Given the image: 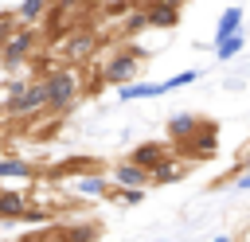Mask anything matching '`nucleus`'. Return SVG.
I'll return each instance as SVG.
<instances>
[{
    "instance_id": "obj_6",
    "label": "nucleus",
    "mask_w": 250,
    "mask_h": 242,
    "mask_svg": "<svg viewBox=\"0 0 250 242\" xmlns=\"http://www.w3.org/2000/svg\"><path fill=\"white\" fill-rule=\"evenodd\" d=\"M129 160H133L137 168H145V172H152V168H156L160 160H168V148H164V144H137Z\"/></svg>"
},
{
    "instance_id": "obj_8",
    "label": "nucleus",
    "mask_w": 250,
    "mask_h": 242,
    "mask_svg": "<svg viewBox=\"0 0 250 242\" xmlns=\"http://www.w3.org/2000/svg\"><path fill=\"white\" fill-rule=\"evenodd\" d=\"M234 31H242V8H238V4H230V8L219 16V23H215V43L227 39V35H234Z\"/></svg>"
},
{
    "instance_id": "obj_24",
    "label": "nucleus",
    "mask_w": 250,
    "mask_h": 242,
    "mask_svg": "<svg viewBox=\"0 0 250 242\" xmlns=\"http://www.w3.org/2000/svg\"><path fill=\"white\" fill-rule=\"evenodd\" d=\"M4 35H8V20H0V39H4Z\"/></svg>"
},
{
    "instance_id": "obj_19",
    "label": "nucleus",
    "mask_w": 250,
    "mask_h": 242,
    "mask_svg": "<svg viewBox=\"0 0 250 242\" xmlns=\"http://www.w3.org/2000/svg\"><path fill=\"white\" fill-rule=\"evenodd\" d=\"M90 47H94V39H90V35H74V39H70V47H66V55H70V59H82V55H90Z\"/></svg>"
},
{
    "instance_id": "obj_2",
    "label": "nucleus",
    "mask_w": 250,
    "mask_h": 242,
    "mask_svg": "<svg viewBox=\"0 0 250 242\" xmlns=\"http://www.w3.org/2000/svg\"><path fill=\"white\" fill-rule=\"evenodd\" d=\"M137 66H141V51L129 47V51H121V55H113V59L105 62L102 78H105V82H117V86H129V78H137Z\"/></svg>"
},
{
    "instance_id": "obj_20",
    "label": "nucleus",
    "mask_w": 250,
    "mask_h": 242,
    "mask_svg": "<svg viewBox=\"0 0 250 242\" xmlns=\"http://www.w3.org/2000/svg\"><path fill=\"white\" fill-rule=\"evenodd\" d=\"M117 199H121L125 207H133V203L145 199V191H141V187H117Z\"/></svg>"
},
{
    "instance_id": "obj_18",
    "label": "nucleus",
    "mask_w": 250,
    "mask_h": 242,
    "mask_svg": "<svg viewBox=\"0 0 250 242\" xmlns=\"http://www.w3.org/2000/svg\"><path fill=\"white\" fill-rule=\"evenodd\" d=\"M43 8H47V0H23V4L16 8V16H20L23 23H31L35 16H43Z\"/></svg>"
},
{
    "instance_id": "obj_17",
    "label": "nucleus",
    "mask_w": 250,
    "mask_h": 242,
    "mask_svg": "<svg viewBox=\"0 0 250 242\" xmlns=\"http://www.w3.org/2000/svg\"><path fill=\"white\" fill-rule=\"evenodd\" d=\"M199 78V70H180V74H172L168 82H160V94H168V90H180V86H191Z\"/></svg>"
},
{
    "instance_id": "obj_16",
    "label": "nucleus",
    "mask_w": 250,
    "mask_h": 242,
    "mask_svg": "<svg viewBox=\"0 0 250 242\" xmlns=\"http://www.w3.org/2000/svg\"><path fill=\"white\" fill-rule=\"evenodd\" d=\"M31 168L23 160H0V180H27Z\"/></svg>"
},
{
    "instance_id": "obj_14",
    "label": "nucleus",
    "mask_w": 250,
    "mask_h": 242,
    "mask_svg": "<svg viewBox=\"0 0 250 242\" xmlns=\"http://www.w3.org/2000/svg\"><path fill=\"white\" fill-rule=\"evenodd\" d=\"M74 191H78V195H94V199H98V195H105V191H109V180H105V176H78V180H74Z\"/></svg>"
},
{
    "instance_id": "obj_3",
    "label": "nucleus",
    "mask_w": 250,
    "mask_h": 242,
    "mask_svg": "<svg viewBox=\"0 0 250 242\" xmlns=\"http://www.w3.org/2000/svg\"><path fill=\"white\" fill-rule=\"evenodd\" d=\"M47 105V86L35 82V86H23L12 101H8V113H39Z\"/></svg>"
},
{
    "instance_id": "obj_5",
    "label": "nucleus",
    "mask_w": 250,
    "mask_h": 242,
    "mask_svg": "<svg viewBox=\"0 0 250 242\" xmlns=\"http://www.w3.org/2000/svg\"><path fill=\"white\" fill-rule=\"evenodd\" d=\"M113 183H117V187H141V191H145L152 180H148V172H145V168H137L133 160H125V164H117V168H113Z\"/></svg>"
},
{
    "instance_id": "obj_10",
    "label": "nucleus",
    "mask_w": 250,
    "mask_h": 242,
    "mask_svg": "<svg viewBox=\"0 0 250 242\" xmlns=\"http://www.w3.org/2000/svg\"><path fill=\"white\" fill-rule=\"evenodd\" d=\"M176 20H180V8H168V4H152L145 12V23L152 27H176Z\"/></svg>"
},
{
    "instance_id": "obj_15",
    "label": "nucleus",
    "mask_w": 250,
    "mask_h": 242,
    "mask_svg": "<svg viewBox=\"0 0 250 242\" xmlns=\"http://www.w3.org/2000/svg\"><path fill=\"white\" fill-rule=\"evenodd\" d=\"M238 51H242V31H234V35H227V39L215 43V55H219V59H234Z\"/></svg>"
},
{
    "instance_id": "obj_7",
    "label": "nucleus",
    "mask_w": 250,
    "mask_h": 242,
    "mask_svg": "<svg viewBox=\"0 0 250 242\" xmlns=\"http://www.w3.org/2000/svg\"><path fill=\"white\" fill-rule=\"evenodd\" d=\"M27 55H31V31H16V35L4 43V62L16 66V62L27 59Z\"/></svg>"
},
{
    "instance_id": "obj_22",
    "label": "nucleus",
    "mask_w": 250,
    "mask_h": 242,
    "mask_svg": "<svg viewBox=\"0 0 250 242\" xmlns=\"http://www.w3.org/2000/svg\"><path fill=\"white\" fill-rule=\"evenodd\" d=\"M238 168H246V172H250V144H246V152H242V160H238Z\"/></svg>"
},
{
    "instance_id": "obj_11",
    "label": "nucleus",
    "mask_w": 250,
    "mask_h": 242,
    "mask_svg": "<svg viewBox=\"0 0 250 242\" xmlns=\"http://www.w3.org/2000/svg\"><path fill=\"white\" fill-rule=\"evenodd\" d=\"M27 199L20 191H0V219H23Z\"/></svg>"
},
{
    "instance_id": "obj_25",
    "label": "nucleus",
    "mask_w": 250,
    "mask_h": 242,
    "mask_svg": "<svg viewBox=\"0 0 250 242\" xmlns=\"http://www.w3.org/2000/svg\"><path fill=\"white\" fill-rule=\"evenodd\" d=\"M156 4H168V8H180V0H156Z\"/></svg>"
},
{
    "instance_id": "obj_9",
    "label": "nucleus",
    "mask_w": 250,
    "mask_h": 242,
    "mask_svg": "<svg viewBox=\"0 0 250 242\" xmlns=\"http://www.w3.org/2000/svg\"><path fill=\"white\" fill-rule=\"evenodd\" d=\"M199 121H203V117H195V113H176V117L168 121V137L184 144V141L195 133V125H199Z\"/></svg>"
},
{
    "instance_id": "obj_4",
    "label": "nucleus",
    "mask_w": 250,
    "mask_h": 242,
    "mask_svg": "<svg viewBox=\"0 0 250 242\" xmlns=\"http://www.w3.org/2000/svg\"><path fill=\"white\" fill-rule=\"evenodd\" d=\"M215 137H219V129H215V121H199L195 125V133L184 141V148H191V156H211L215 152Z\"/></svg>"
},
{
    "instance_id": "obj_21",
    "label": "nucleus",
    "mask_w": 250,
    "mask_h": 242,
    "mask_svg": "<svg viewBox=\"0 0 250 242\" xmlns=\"http://www.w3.org/2000/svg\"><path fill=\"white\" fill-rule=\"evenodd\" d=\"M234 191H250V172H242V176H234Z\"/></svg>"
},
{
    "instance_id": "obj_13",
    "label": "nucleus",
    "mask_w": 250,
    "mask_h": 242,
    "mask_svg": "<svg viewBox=\"0 0 250 242\" xmlns=\"http://www.w3.org/2000/svg\"><path fill=\"white\" fill-rule=\"evenodd\" d=\"M152 183H172V180H184V164L180 160H160L152 172H148Z\"/></svg>"
},
{
    "instance_id": "obj_12",
    "label": "nucleus",
    "mask_w": 250,
    "mask_h": 242,
    "mask_svg": "<svg viewBox=\"0 0 250 242\" xmlns=\"http://www.w3.org/2000/svg\"><path fill=\"white\" fill-rule=\"evenodd\" d=\"M160 94V82H129V86H121L117 90V98L121 101H137V98H156Z\"/></svg>"
},
{
    "instance_id": "obj_1",
    "label": "nucleus",
    "mask_w": 250,
    "mask_h": 242,
    "mask_svg": "<svg viewBox=\"0 0 250 242\" xmlns=\"http://www.w3.org/2000/svg\"><path fill=\"white\" fill-rule=\"evenodd\" d=\"M43 86H47V105L66 109L74 101V94H78V74L74 70H55V74L43 78Z\"/></svg>"
},
{
    "instance_id": "obj_23",
    "label": "nucleus",
    "mask_w": 250,
    "mask_h": 242,
    "mask_svg": "<svg viewBox=\"0 0 250 242\" xmlns=\"http://www.w3.org/2000/svg\"><path fill=\"white\" fill-rule=\"evenodd\" d=\"M211 242H238V238H234V234H215Z\"/></svg>"
},
{
    "instance_id": "obj_26",
    "label": "nucleus",
    "mask_w": 250,
    "mask_h": 242,
    "mask_svg": "<svg viewBox=\"0 0 250 242\" xmlns=\"http://www.w3.org/2000/svg\"><path fill=\"white\" fill-rule=\"evenodd\" d=\"M242 242H250V230H246V238H242Z\"/></svg>"
}]
</instances>
